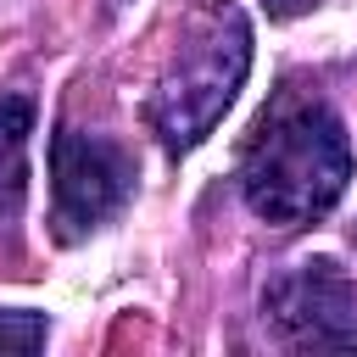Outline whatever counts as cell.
<instances>
[{"mask_svg": "<svg viewBox=\"0 0 357 357\" xmlns=\"http://www.w3.org/2000/svg\"><path fill=\"white\" fill-rule=\"evenodd\" d=\"M346 184H351V134L340 112L301 84H279L240 145L245 206L273 229H301L335 212Z\"/></svg>", "mask_w": 357, "mask_h": 357, "instance_id": "obj_1", "label": "cell"}, {"mask_svg": "<svg viewBox=\"0 0 357 357\" xmlns=\"http://www.w3.org/2000/svg\"><path fill=\"white\" fill-rule=\"evenodd\" d=\"M245 73H251V28H245V17L234 6H223V0L195 6L184 17V28H178L173 61L162 67V78H156V89L145 100V117H151L156 139L173 156L195 151L218 128V117L229 112V100L245 84Z\"/></svg>", "mask_w": 357, "mask_h": 357, "instance_id": "obj_2", "label": "cell"}, {"mask_svg": "<svg viewBox=\"0 0 357 357\" xmlns=\"http://www.w3.org/2000/svg\"><path fill=\"white\" fill-rule=\"evenodd\" d=\"M262 318L290 351H357V279L335 257H307L268 279Z\"/></svg>", "mask_w": 357, "mask_h": 357, "instance_id": "obj_3", "label": "cell"}, {"mask_svg": "<svg viewBox=\"0 0 357 357\" xmlns=\"http://www.w3.org/2000/svg\"><path fill=\"white\" fill-rule=\"evenodd\" d=\"M134 195V156L84 128H56L50 139V223L61 240H84L106 218H117Z\"/></svg>", "mask_w": 357, "mask_h": 357, "instance_id": "obj_4", "label": "cell"}, {"mask_svg": "<svg viewBox=\"0 0 357 357\" xmlns=\"http://www.w3.org/2000/svg\"><path fill=\"white\" fill-rule=\"evenodd\" d=\"M28 134H33V100L0 95V218L17 212L28 195Z\"/></svg>", "mask_w": 357, "mask_h": 357, "instance_id": "obj_5", "label": "cell"}, {"mask_svg": "<svg viewBox=\"0 0 357 357\" xmlns=\"http://www.w3.org/2000/svg\"><path fill=\"white\" fill-rule=\"evenodd\" d=\"M45 318L39 312H0V351H39Z\"/></svg>", "mask_w": 357, "mask_h": 357, "instance_id": "obj_6", "label": "cell"}, {"mask_svg": "<svg viewBox=\"0 0 357 357\" xmlns=\"http://www.w3.org/2000/svg\"><path fill=\"white\" fill-rule=\"evenodd\" d=\"M262 6H268L273 17H301V11H312L318 0H262Z\"/></svg>", "mask_w": 357, "mask_h": 357, "instance_id": "obj_7", "label": "cell"}]
</instances>
